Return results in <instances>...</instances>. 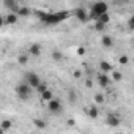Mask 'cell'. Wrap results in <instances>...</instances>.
Masks as SVG:
<instances>
[{
  "instance_id": "cell-19",
  "label": "cell",
  "mask_w": 134,
  "mask_h": 134,
  "mask_svg": "<svg viewBox=\"0 0 134 134\" xmlns=\"http://www.w3.org/2000/svg\"><path fill=\"white\" fill-rule=\"evenodd\" d=\"M33 123H35V126H36L38 129H44V128L47 126V125H46V121H44V120H41V118H35V120H33Z\"/></svg>"
},
{
  "instance_id": "cell-11",
  "label": "cell",
  "mask_w": 134,
  "mask_h": 134,
  "mask_svg": "<svg viewBox=\"0 0 134 134\" xmlns=\"http://www.w3.org/2000/svg\"><path fill=\"white\" fill-rule=\"evenodd\" d=\"M29 54L33 55V57H38V55L41 54V46H40L38 43H33V44L29 47Z\"/></svg>"
},
{
  "instance_id": "cell-22",
  "label": "cell",
  "mask_w": 134,
  "mask_h": 134,
  "mask_svg": "<svg viewBox=\"0 0 134 134\" xmlns=\"http://www.w3.org/2000/svg\"><path fill=\"white\" fill-rule=\"evenodd\" d=\"M29 62V55H25V54H21L19 57H18V63L19 65H25Z\"/></svg>"
},
{
  "instance_id": "cell-12",
  "label": "cell",
  "mask_w": 134,
  "mask_h": 134,
  "mask_svg": "<svg viewBox=\"0 0 134 134\" xmlns=\"http://www.w3.org/2000/svg\"><path fill=\"white\" fill-rule=\"evenodd\" d=\"M101 44H103L104 47H112V46H114V38L109 36V35H103V36H101Z\"/></svg>"
},
{
  "instance_id": "cell-21",
  "label": "cell",
  "mask_w": 134,
  "mask_h": 134,
  "mask_svg": "<svg viewBox=\"0 0 134 134\" xmlns=\"http://www.w3.org/2000/svg\"><path fill=\"white\" fill-rule=\"evenodd\" d=\"M93 99H95V103H96V104H103V103L106 101L104 95H101V93H96V95L93 96Z\"/></svg>"
},
{
  "instance_id": "cell-7",
  "label": "cell",
  "mask_w": 134,
  "mask_h": 134,
  "mask_svg": "<svg viewBox=\"0 0 134 134\" xmlns=\"http://www.w3.org/2000/svg\"><path fill=\"white\" fill-rule=\"evenodd\" d=\"M74 16L79 22H87L90 19V13L85 10V8H76L74 10Z\"/></svg>"
},
{
  "instance_id": "cell-24",
  "label": "cell",
  "mask_w": 134,
  "mask_h": 134,
  "mask_svg": "<svg viewBox=\"0 0 134 134\" xmlns=\"http://www.w3.org/2000/svg\"><path fill=\"white\" fill-rule=\"evenodd\" d=\"M46 90H49V87H47V84H44V82H41V84L38 85V88H36V92H38L40 95H43Z\"/></svg>"
},
{
  "instance_id": "cell-25",
  "label": "cell",
  "mask_w": 134,
  "mask_h": 134,
  "mask_svg": "<svg viewBox=\"0 0 134 134\" xmlns=\"http://www.w3.org/2000/svg\"><path fill=\"white\" fill-rule=\"evenodd\" d=\"M118 63H120V65H123V66H125V65H128V63H129V57H128V55H121V57L118 58Z\"/></svg>"
},
{
  "instance_id": "cell-5",
  "label": "cell",
  "mask_w": 134,
  "mask_h": 134,
  "mask_svg": "<svg viewBox=\"0 0 134 134\" xmlns=\"http://www.w3.org/2000/svg\"><path fill=\"white\" fill-rule=\"evenodd\" d=\"M120 123H121V120H120V117H118L117 114L109 112V114L106 115V125H107V126H110V128H117V126H120Z\"/></svg>"
},
{
  "instance_id": "cell-15",
  "label": "cell",
  "mask_w": 134,
  "mask_h": 134,
  "mask_svg": "<svg viewBox=\"0 0 134 134\" xmlns=\"http://www.w3.org/2000/svg\"><path fill=\"white\" fill-rule=\"evenodd\" d=\"M87 114H88V117H90V118H98L99 110H98V107H96V106H90V107L87 109Z\"/></svg>"
},
{
  "instance_id": "cell-20",
  "label": "cell",
  "mask_w": 134,
  "mask_h": 134,
  "mask_svg": "<svg viewBox=\"0 0 134 134\" xmlns=\"http://www.w3.org/2000/svg\"><path fill=\"white\" fill-rule=\"evenodd\" d=\"M16 14H18V16H29V14H30V8H29V7H21Z\"/></svg>"
},
{
  "instance_id": "cell-4",
  "label": "cell",
  "mask_w": 134,
  "mask_h": 134,
  "mask_svg": "<svg viewBox=\"0 0 134 134\" xmlns=\"http://www.w3.org/2000/svg\"><path fill=\"white\" fill-rule=\"evenodd\" d=\"M24 82H27L32 88H38V85L41 84V79H40V76L36 74V73H33V71H29V73H25L24 74Z\"/></svg>"
},
{
  "instance_id": "cell-13",
  "label": "cell",
  "mask_w": 134,
  "mask_h": 134,
  "mask_svg": "<svg viewBox=\"0 0 134 134\" xmlns=\"http://www.w3.org/2000/svg\"><path fill=\"white\" fill-rule=\"evenodd\" d=\"M0 128H2L3 132H5V131H10V129L13 128V120H8V118L2 120V123H0Z\"/></svg>"
},
{
  "instance_id": "cell-8",
  "label": "cell",
  "mask_w": 134,
  "mask_h": 134,
  "mask_svg": "<svg viewBox=\"0 0 134 134\" xmlns=\"http://www.w3.org/2000/svg\"><path fill=\"white\" fill-rule=\"evenodd\" d=\"M96 82H98V85H99L101 88H107L109 84H110V77H109V74L99 73V74L96 76Z\"/></svg>"
},
{
  "instance_id": "cell-28",
  "label": "cell",
  "mask_w": 134,
  "mask_h": 134,
  "mask_svg": "<svg viewBox=\"0 0 134 134\" xmlns=\"http://www.w3.org/2000/svg\"><path fill=\"white\" fill-rule=\"evenodd\" d=\"M77 54H79V55H84V54H85V47H82V46L77 47Z\"/></svg>"
},
{
  "instance_id": "cell-10",
  "label": "cell",
  "mask_w": 134,
  "mask_h": 134,
  "mask_svg": "<svg viewBox=\"0 0 134 134\" xmlns=\"http://www.w3.org/2000/svg\"><path fill=\"white\" fill-rule=\"evenodd\" d=\"M18 14L16 13H7V16L2 19V22H5V24H8V25H14L16 22H18Z\"/></svg>"
},
{
  "instance_id": "cell-23",
  "label": "cell",
  "mask_w": 134,
  "mask_h": 134,
  "mask_svg": "<svg viewBox=\"0 0 134 134\" xmlns=\"http://www.w3.org/2000/svg\"><path fill=\"white\" fill-rule=\"evenodd\" d=\"M110 76H112V79H114V81H117V82H118V81H121V77H123V74H121L120 71H115V70L110 73Z\"/></svg>"
},
{
  "instance_id": "cell-29",
  "label": "cell",
  "mask_w": 134,
  "mask_h": 134,
  "mask_svg": "<svg viewBox=\"0 0 134 134\" xmlns=\"http://www.w3.org/2000/svg\"><path fill=\"white\" fill-rule=\"evenodd\" d=\"M81 76H82V73H81L79 70H77V71H74V77H77V79H79Z\"/></svg>"
},
{
  "instance_id": "cell-6",
  "label": "cell",
  "mask_w": 134,
  "mask_h": 134,
  "mask_svg": "<svg viewBox=\"0 0 134 134\" xmlns=\"http://www.w3.org/2000/svg\"><path fill=\"white\" fill-rule=\"evenodd\" d=\"M47 110H49L51 114L57 115V114L62 110V103H60V99H58V98H54L52 101H49V103H47Z\"/></svg>"
},
{
  "instance_id": "cell-14",
  "label": "cell",
  "mask_w": 134,
  "mask_h": 134,
  "mask_svg": "<svg viewBox=\"0 0 134 134\" xmlns=\"http://www.w3.org/2000/svg\"><path fill=\"white\" fill-rule=\"evenodd\" d=\"M41 96V101H44V103H49V101H52L54 99V93H52V90L49 88V90H46L43 95H40Z\"/></svg>"
},
{
  "instance_id": "cell-18",
  "label": "cell",
  "mask_w": 134,
  "mask_h": 134,
  "mask_svg": "<svg viewBox=\"0 0 134 134\" xmlns=\"http://www.w3.org/2000/svg\"><path fill=\"white\" fill-rule=\"evenodd\" d=\"M68 101H70V103L77 101V93H76L74 88H70V90H68Z\"/></svg>"
},
{
  "instance_id": "cell-9",
  "label": "cell",
  "mask_w": 134,
  "mask_h": 134,
  "mask_svg": "<svg viewBox=\"0 0 134 134\" xmlns=\"http://www.w3.org/2000/svg\"><path fill=\"white\" fill-rule=\"evenodd\" d=\"M99 71L104 73V74H109V73L114 71V65L110 62H107V60H101L99 62Z\"/></svg>"
},
{
  "instance_id": "cell-27",
  "label": "cell",
  "mask_w": 134,
  "mask_h": 134,
  "mask_svg": "<svg viewBox=\"0 0 134 134\" xmlns=\"http://www.w3.org/2000/svg\"><path fill=\"white\" fill-rule=\"evenodd\" d=\"M128 27L134 30V14H132V16H131L129 19H128Z\"/></svg>"
},
{
  "instance_id": "cell-26",
  "label": "cell",
  "mask_w": 134,
  "mask_h": 134,
  "mask_svg": "<svg viewBox=\"0 0 134 134\" xmlns=\"http://www.w3.org/2000/svg\"><path fill=\"white\" fill-rule=\"evenodd\" d=\"M104 29H106V25H104V24H101L99 21H96V22H95V30H98V32H103Z\"/></svg>"
},
{
  "instance_id": "cell-3",
  "label": "cell",
  "mask_w": 134,
  "mask_h": 134,
  "mask_svg": "<svg viewBox=\"0 0 134 134\" xmlns=\"http://www.w3.org/2000/svg\"><path fill=\"white\" fill-rule=\"evenodd\" d=\"M16 95L19 96V99H22V101H27L29 98H30V95H32V87L27 84V82H21V84H18L16 85Z\"/></svg>"
},
{
  "instance_id": "cell-16",
  "label": "cell",
  "mask_w": 134,
  "mask_h": 134,
  "mask_svg": "<svg viewBox=\"0 0 134 134\" xmlns=\"http://www.w3.org/2000/svg\"><path fill=\"white\" fill-rule=\"evenodd\" d=\"M52 60L54 62H63V52L62 51H58V49H55V51H52Z\"/></svg>"
},
{
  "instance_id": "cell-17",
  "label": "cell",
  "mask_w": 134,
  "mask_h": 134,
  "mask_svg": "<svg viewBox=\"0 0 134 134\" xmlns=\"http://www.w3.org/2000/svg\"><path fill=\"white\" fill-rule=\"evenodd\" d=\"M96 21H99L101 24H104V25H107L109 22H110V16H109V13H104V14H101Z\"/></svg>"
},
{
  "instance_id": "cell-1",
  "label": "cell",
  "mask_w": 134,
  "mask_h": 134,
  "mask_svg": "<svg viewBox=\"0 0 134 134\" xmlns=\"http://www.w3.org/2000/svg\"><path fill=\"white\" fill-rule=\"evenodd\" d=\"M68 16H70L68 11H57V13H51V11H47L46 18H44L41 22L46 24V25H57V24H60L62 21H65Z\"/></svg>"
},
{
  "instance_id": "cell-2",
  "label": "cell",
  "mask_w": 134,
  "mask_h": 134,
  "mask_svg": "<svg viewBox=\"0 0 134 134\" xmlns=\"http://www.w3.org/2000/svg\"><path fill=\"white\" fill-rule=\"evenodd\" d=\"M107 10H109V7H107V3H104V2H96V3H93V5L90 7V19H98L101 14L107 13Z\"/></svg>"
}]
</instances>
